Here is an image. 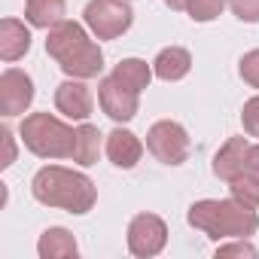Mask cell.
I'll return each mask as SVG.
<instances>
[{
	"instance_id": "20",
	"label": "cell",
	"mask_w": 259,
	"mask_h": 259,
	"mask_svg": "<svg viewBox=\"0 0 259 259\" xmlns=\"http://www.w3.org/2000/svg\"><path fill=\"white\" fill-rule=\"evenodd\" d=\"M229 7V0H186V16L198 25H207L220 19V13Z\"/></svg>"
},
{
	"instance_id": "18",
	"label": "cell",
	"mask_w": 259,
	"mask_h": 259,
	"mask_svg": "<svg viewBox=\"0 0 259 259\" xmlns=\"http://www.w3.org/2000/svg\"><path fill=\"white\" fill-rule=\"evenodd\" d=\"M101 132L95 125H89V122H82L79 128H76V144H73V162L76 165H82V168H89V165H95L98 162V156H101Z\"/></svg>"
},
{
	"instance_id": "9",
	"label": "cell",
	"mask_w": 259,
	"mask_h": 259,
	"mask_svg": "<svg viewBox=\"0 0 259 259\" xmlns=\"http://www.w3.org/2000/svg\"><path fill=\"white\" fill-rule=\"evenodd\" d=\"M98 104L113 122H132L138 116V110H141V95L125 89L113 76H104L98 82Z\"/></svg>"
},
{
	"instance_id": "14",
	"label": "cell",
	"mask_w": 259,
	"mask_h": 259,
	"mask_svg": "<svg viewBox=\"0 0 259 259\" xmlns=\"http://www.w3.org/2000/svg\"><path fill=\"white\" fill-rule=\"evenodd\" d=\"M189 70H192V55L183 46H165L153 61V73L162 82H180Z\"/></svg>"
},
{
	"instance_id": "16",
	"label": "cell",
	"mask_w": 259,
	"mask_h": 259,
	"mask_svg": "<svg viewBox=\"0 0 259 259\" xmlns=\"http://www.w3.org/2000/svg\"><path fill=\"white\" fill-rule=\"evenodd\" d=\"M116 82H122L125 89H132V92H144V89H150V82H153V64H147L144 58H122L116 67H113V73H110Z\"/></svg>"
},
{
	"instance_id": "3",
	"label": "cell",
	"mask_w": 259,
	"mask_h": 259,
	"mask_svg": "<svg viewBox=\"0 0 259 259\" xmlns=\"http://www.w3.org/2000/svg\"><path fill=\"white\" fill-rule=\"evenodd\" d=\"M186 223L220 244L229 238H253L259 229V213H256V207H250L232 195L229 198H201L189 207Z\"/></svg>"
},
{
	"instance_id": "12",
	"label": "cell",
	"mask_w": 259,
	"mask_h": 259,
	"mask_svg": "<svg viewBox=\"0 0 259 259\" xmlns=\"http://www.w3.org/2000/svg\"><path fill=\"white\" fill-rule=\"evenodd\" d=\"M31 28L19 19H4L0 22V58L7 64L25 58L31 52Z\"/></svg>"
},
{
	"instance_id": "15",
	"label": "cell",
	"mask_w": 259,
	"mask_h": 259,
	"mask_svg": "<svg viewBox=\"0 0 259 259\" xmlns=\"http://www.w3.org/2000/svg\"><path fill=\"white\" fill-rule=\"evenodd\" d=\"M37 253H40V259H67V256L79 253V244H76L73 232H67L64 226H49L37 241Z\"/></svg>"
},
{
	"instance_id": "26",
	"label": "cell",
	"mask_w": 259,
	"mask_h": 259,
	"mask_svg": "<svg viewBox=\"0 0 259 259\" xmlns=\"http://www.w3.org/2000/svg\"><path fill=\"white\" fill-rule=\"evenodd\" d=\"M247 171L259 174V141L250 144V153H247Z\"/></svg>"
},
{
	"instance_id": "23",
	"label": "cell",
	"mask_w": 259,
	"mask_h": 259,
	"mask_svg": "<svg viewBox=\"0 0 259 259\" xmlns=\"http://www.w3.org/2000/svg\"><path fill=\"white\" fill-rule=\"evenodd\" d=\"M241 125H244V135L259 141V95H253L250 101H244L241 107Z\"/></svg>"
},
{
	"instance_id": "21",
	"label": "cell",
	"mask_w": 259,
	"mask_h": 259,
	"mask_svg": "<svg viewBox=\"0 0 259 259\" xmlns=\"http://www.w3.org/2000/svg\"><path fill=\"white\" fill-rule=\"evenodd\" d=\"M220 256H247V259H256L259 250L250 244V238H229V241L217 244V259Z\"/></svg>"
},
{
	"instance_id": "1",
	"label": "cell",
	"mask_w": 259,
	"mask_h": 259,
	"mask_svg": "<svg viewBox=\"0 0 259 259\" xmlns=\"http://www.w3.org/2000/svg\"><path fill=\"white\" fill-rule=\"evenodd\" d=\"M46 52L58 61L64 76L70 79H95L104 73V52L95 43L92 31L79 22H58L46 34Z\"/></svg>"
},
{
	"instance_id": "10",
	"label": "cell",
	"mask_w": 259,
	"mask_h": 259,
	"mask_svg": "<svg viewBox=\"0 0 259 259\" xmlns=\"http://www.w3.org/2000/svg\"><path fill=\"white\" fill-rule=\"evenodd\" d=\"M92 107H95V98H92V89L85 85V79H64L58 89H55V110L73 122H85L92 116Z\"/></svg>"
},
{
	"instance_id": "6",
	"label": "cell",
	"mask_w": 259,
	"mask_h": 259,
	"mask_svg": "<svg viewBox=\"0 0 259 259\" xmlns=\"http://www.w3.org/2000/svg\"><path fill=\"white\" fill-rule=\"evenodd\" d=\"M147 150L153 153L156 162L162 165H183L192 153V141H189V132L174 122V119H159L150 125V132H147Z\"/></svg>"
},
{
	"instance_id": "8",
	"label": "cell",
	"mask_w": 259,
	"mask_h": 259,
	"mask_svg": "<svg viewBox=\"0 0 259 259\" xmlns=\"http://www.w3.org/2000/svg\"><path fill=\"white\" fill-rule=\"evenodd\" d=\"M34 79L31 73L19 67H7L0 73V113L4 116H22L34 104Z\"/></svg>"
},
{
	"instance_id": "17",
	"label": "cell",
	"mask_w": 259,
	"mask_h": 259,
	"mask_svg": "<svg viewBox=\"0 0 259 259\" xmlns=\"http://www.w3.org/2000/svg\"><path fill=\"white\" fill-rule=\"evenodd\" d=\"M67 0H25V22L31 28L49 31L58 22H64Z\"/></svg>"
},
{
	"instance_id": "25",
	"label": "cell",
	"mask_w": 259,
	"mask_h": 259,
	"mask_svg": "<svg viewBox=\"0 0 259 259\" xmlns=\"http://www.w3.org/2000/svg\"><path fill=\"white\" fill-rule=\"evenodd\" d=\"M0 138H4V147H7V156H4V162H0V168H10L16 162V138H13V132L7 125L0 128Z\"/></svg>"
},
{
	"instance_id": "11",
	"label": "cell",
	"mask_w": 259,
	"mask_h": 259,
	"mask_svg": "<svg viewBox=\"0 0 259 259\" xmlns=\"http://www.w3.org/2000/svg\"><path fill=\"white\" fill-rule=\"evenodd\" d=\"M104 153H107V159H110L116 168L132 171V168L141 162V156H144V144H141V138H138L135 132H128V128L119 125V128H113V132L107 135Z\"/></svg>"
},
{
	"instance_id": "2",
	"label": "cell",
	"mask_w": 259,
	"mask_h": 259,
	"mask_svg": "<svg viewBox=\"0 0 259 259\" xmlns=\"http://www.w3.org/2000/svg\"><path fill=\"white\" fill-rule=\"evenodd\" d=\"M31 192L40 204L46 207H58L67 210L73 217H82L95 207L98 201V186L92 183V177L70 171L64 165H46L34 174L31 180Z\"/></svg>"
},
{
	"instance_id": "27",
	"label": "cell",
	"mask_w": 259,
	"mask_h": 259,
	"mask_svg": "<svg viewBox=\"0 0 259 259\" xmlns=\"http://www.w3.org/2000/svg\"><path fill=\"white\" fill-rule=\"evenodd\" d=\"M165 7L174 13H186V0H165Z\"/></svg>"
},
{
	"instance_id": "4",
	"label": "cell",
	"mask_w": 259,
	"mask_h": 259,
	"mask_svg": "<svg viewBox=\"0 0 259 259\" xmlns=\"http://www.w3.org/2000/svg\"><path fill=\"white\" fill-rule=\"evenodd\" d=\"M19 138L37 159H73L76 128L52 113L25 116L19 125Z\"/></svg>"
},
{
	"instance_id": "19",
	"label": "cell",
	"mask_w": 259,
	"mask_h": 259,
	"mask_svg": "<svg viewBox=\"0 0 259 259\" xmlns=\"http://www.w3.org/2000/svg\"><path fill=\"white\" fill-rule=\"evenodd\" d=\"M229 195L244 201V204H250V207H259V174L244 168L238 177L229 180Z\"/></svg>"
},
{
	"instance_id": "24",
	"label": "cell",
	"mask_w": 259,
	"mask_h": 259,
	"mask_svg": "<svg viewBox=\"0 0 259 259\" xmlns=\"http://www.w3.org/2000/svg\"><path fill=\"white\" fill-rule=\"evenodd\" d=\"M229 10L238 22H247V25L259 22V0H229Z\"/></svg>"
},
{
	"instance_id": "13",
	"label": "cell",
	"mask_w": 259,
	"mask_h": 259,
	"mask_svg": "<svg viewBox=\"0 0 259 259\" xmlns=\"http://www.w3.org/2000/svg\"><path fill=\"white\" fill-rule=\"evenodd\" d=\"M247 153H250V141L247 138H229L220 147V153L213 156V174L229 183L232 177H238L247 168Z\"/></svg>"
},
{
	"instance_id": "22",
	"label": "cell",
	"mask_w": 259,
	"mask_h": 259,
	"mask_svg": "<svg viewBox=\"0 0 259 259\" xmlns=\"http://www.w3.org/2000/svg\"><path fill=\"white\" fill-rule=\"evenodd\" d=\"M238 73L250 89H259V49H250L238 61Z\"/></svg>"
},
{
	"instance_id": "7",
	"label": "cell",
	"mask_w": 259,
	"mask_h": 259,
	"mask_svg": "<svg viewBox=\"0 0 259 259\" xmlns=\"http://www.w3.org/2000/svg\"><path fill=\"white\" fill-rule=\"evenodd\" d=\"M125 241H128V253L132 256L153 259L168 244V226H165V220L159 213H138V217H132V223H128Z\"/></svg>"
},
{
	"instance_id": "5",
	"label": "cell",
	"mask_w": 259,
	"mask_h": 259,
	"mask_svg": "<svg viewBox=\"0 0 259 259\" xmlns=\"http://www.w3.org/2000/svg\"><path fill=\"white\" fill-rule=\"evenodd\" d=\"M135 22L128 0H89L82 10V25L92 31L95 40H116Z\"/></svg>"
}]
</instances>
